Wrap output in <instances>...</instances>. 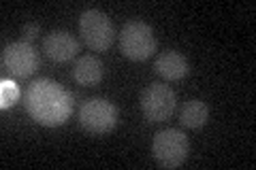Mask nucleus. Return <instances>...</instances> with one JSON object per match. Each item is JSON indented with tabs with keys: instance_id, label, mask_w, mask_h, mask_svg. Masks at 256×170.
<instances>
[{
	"instance_id": "f257e3e1",
	"label": "nucleus",
	"mask_w": 256,
	"mask_h": 170,
	"mask_svg": "<svg viewBox=\"0 0 256 170\" xmlns=\"http://www.w3.org/2000/svg\"><path fill=\"white\" fill-rule=\"evenodd\" d=\"M26 113L45 128L62 126L75 111L73 94L52 79H36L26 90Z\"/></svg>"
},
{
	"instance_id": "f03ea898",
	"label": "nucleus",
	"mask_w": 256,
	"mask_h": 170,
	"mask_svg": "<svg viewBox=\"0 0 256 170\" xmlns=\"http://www.w3.org/2000/svg\"><path fill=\"white\" fill-rule=\"evenodd\" d=\"M158 49V40L146 21H128L120 32V51L128 60L143 62Z\"/></svg>"
},
{
	"instance_id": "7ed1b4c3",
	"label": "nucleus",
	"mask_w": 256,
	"mask_h": 170,
	"mask_svg": "<svg viewBox=\"0 0 256 170\" xmlns=\"http://www.w3.org/2000/svg\"><path fill=\"white\" fill-rule=\"evenodd\" d=\"M152 153H154V160L158 162V166L180 168L190 153L188 136L184 132H180L178 128L160 130L154 136V141H152Z\"/></svg>"
},
{
	"instance_id": "20e7f679",
	"label": "nucleus",
	"mask_w": 256,
	"mask_h": 170,
	"mask_svg": "<svg viewBox=\"0 0 256 170\" xmlns=\"http://www.w3.org/2000/svg\"><path fill=\"white\" fill-rule=\"evenodd\" d=\"M79 34L92 51H107L116 38V30L102 11L86 9L79 15Z\"/></svg>"
},
{
	"instance_id": "39448f33",
	"label": "nucleus",
	"mask_w": 256,
	"mask_h": 170,
	"mask_svg": "<svg viewBox=\"0 0 256 170\" xmlns=\"http://www.w3.org/2000/svg\"><path fill=\"white\" fill-rule=\"evenodd\" d=\"M79 124L86 132L94 136L107 134L118 124V109L114 102L105 98H90L82 104L79 109Z\"/></svg>"
},
{
	"instance_id": "423d86ee",
	"label": "nucleus",
	"mask_w": 256,
	"mask_h": 170,
	"mask_svg": "<svg viewBox=\"0 0 256 170\" xmlns=\"http://www.w3.org/2000/svg\"><path fill=\"white\" fill-rule=\"evenodd\" d=\"M175 107H178V98L169 85L152 83L141 92V113L152 124L171 119Z\"/></svg>"
},
{
	"instance_id": "0eeeda50",
	"label": "nucleus",
	"mask_w": 256,
	"mask_h": 170,
	"mask_svg": "<svg viewBox=\"0 0 256 170\" xmlns=\"http://www.w3.org/2000/svg\"><path fill=\"white\" fill-rule=\"evenodd\" d=\"M2 64L13 77L26 79V77L36 72L38 64H41V55H38V51L32 47V43L18 40V43H11V45L4 47Z\"/></svg>"
},
{
	"instance_id": "6e6552de",
	"label": "nucleus",
	"mask_w": 256,
	"mask_h": 170,
	"mask_svg": "<svg viewBox=\"0 0 256 170\" xmlns=\"http://www.w3.org/2000/svg\"><path fill=\"white\" fill-rule=\"evenodd\" d=\"M43 51L52 62H68L79 51V40L66 30H52L43 38Z\"/></svg>"
},
{
	"instance_id": "1a4fd4ad",
	"label": "nucleus",
	"mask_w": 256,
	"mask_h": 170,
	"mask_svg": "<svg viewBox=\"0 0 256 170\" xmlns=\"http://www.w3.org/2000/svg\"><path fill=\"white\" fill-rule=\"evenodd\" d=\"M154 70L162 79H166V81H180V79H184V77L188 75L190 66H188L186 55L180 53V51L169 49V51H162L156 58Z\"/></svg>"
},
{
	"instance_id": "9d476101",
	"label": "nucleus",
	"mask_w": 256,
	"mask_h": 170,
	"mask_svg": "<svg viewBox=\"0 0 256 170\" xmlns=\"http://www.w3.org/2000/svg\"><path fill=\"white\" fill-rule=\"evenodd\" d=\"M73 79L84 87H94L102 79V62L94 55H82L73 66Z\"/></svg>"
},
{
	"instance_id": "9b49d317",
	"label": "nucleus",
	"mask_w": 256,
	"mask_h": 170,
	"mask_svg": "<svg viewBox=\"0 0 256 170\" xmlns=\"http://www.w3.org/2000/svg\"><path fill=\"white\" fill-rule=\"evenodd\" d=\"M180 119L182 124L190 128V130H196V128H203L210 119V109L203 100H188L184 102V107L180 111Z\"/></svg>"
},
{
	"instance_id": "f8f14e48",
	"label": "nucleus",
	"mask_w": 256,
	"mask_h": 170,
	"mask_svg": "<svg viewBox=\"0 0 256 170\" xmlns=\"http://www.w3.org/2000/svg\"><path fill=\"white\" fill-rule=\"evenodd\" d=\"M18 98H20L18 85H15L13 81H9V79L0 81V107L9 109V107H13V104L18 102Z\"/></svg>"
},
{
	"instance_id": "ddd939ff",
	"label": "nucleus",
	"mask_w": 256,
	"mask_h": 170,
	"mask_svg": "<svg viewBox=\"0 0 256 170\" xmlns=\"http://www.w3.org/2000/svg\"><path fill=\"white\" fill-rule=\"evenodd\" d=\"M38 36V23H34V21H30V23H26V26L22 28V40H26V43H32Z\"/></svg>"
}]
</instances>
